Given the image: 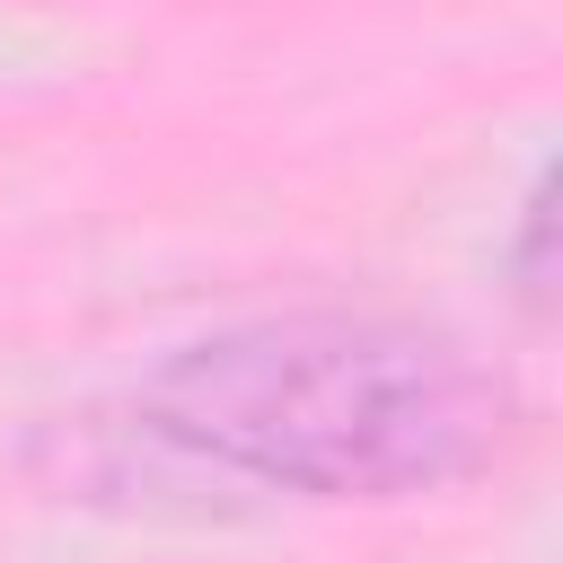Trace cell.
Instances as JSON below:
<instances>
[{
	"instance_id": "obj_1",
	"label": "cell",
	"mask_w": 563,
	"mask_h": 563,
	"mask_svg": "<svg viewBox=\"0 0 563 563\" xmlns=\"http://www.w3.org/2000/svg\"><path fill=\"white\" fill-rule=\"evenodd\" d=\"M132 413L150 440L308 501H396L457 484L501 440V378L405 317H255L176 343Z\"/></svg>"
}]
</instances>
